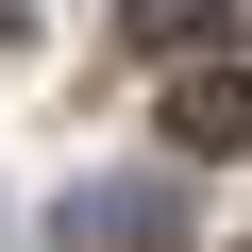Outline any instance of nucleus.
Returning a JSON list of instances; mask_svg holds the SVG:
<instances>
[{"mask_svg": "<svg viewBox=\"0 0 252 252\" xmlns=\"http://www.w3.org/2000/svg\"><path fill=\"white\" fill-rule=\"evenodd\" d=\"M202 17H235V0H118V34H135V51H185Z\"/></svg>", "mask_w": 252, "mask_h": 252, "instance_id": "7ed1b4c3", "label": "nucleus"}, {"mask_svg": "<svg viewBox=\"0 0 252 252\" xmlns=\"http://www.w3.org/2000/svg\"><path fill=\"white\" fill-rule=\"evenodd\" d=\"M168 152H252V84L235 67H185L168 84Z\"/></svg>", "mask_w": 252, "mask_h": 252, "instance_id": "f03ea898", "label": "nucleus"}, {"mask_svg": "<svg viewBox=\"0 0 252 252\" xmlns=\"http://www.w3.org/2000/svg\"><path fill=\"white\" fill-rule=\"evenodd\" d=\"M185 219H202L185 168H118V185H67V202H51L67 252H185Z\"/></svg>", "mask_w": 252, "mask_h": 252, "instance_id": "f257e3e1", "label": "nucleus"}]
</instances>
